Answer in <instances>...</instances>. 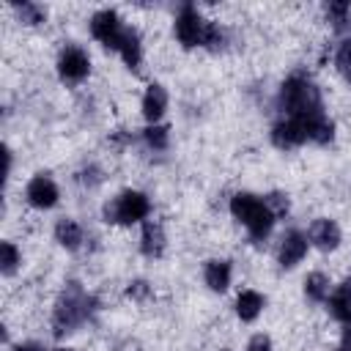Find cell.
<instances>
[{
  "mask_svg": "<svg viewBox=\"0 0 351 351\" xmlns=\"http://www.w3.org/2000/svg\"><path fill=\"white\" fill-rule=\"evenodd\" d=\"M228 44H230V33H228V27H225L222 22H217V19H208L203 49H208V52H222V49H228Z\"/></svg>",
  "mask_w": 351,
  "mask_h": 351,
  "instance_id": "d4e9b609",
  "label": "cell"
},
{
  "mask_svg": "<svg viewBox=\"0 0 351 351\" xmlns=\"http://www.w3.org/2000/svg\"><path fill=\"white\" fill-rule=\"evenodd\" d=\"M11 351H49V348L38 340H19V343H11Z\"/></svg>",
  "mask_w": 351,
  "mask_h": 351,
  "instance_id": "4dcf8cb0",
  "label": "cell"
},
{
  "mask_svg": "<svg viewBox=\"0 0 351 351\" xmlns=\"http://www.w3.org/2000/svg\"><path fill=\"white\" fill-rule=\"evenodd\" d=\"M19 269H22V247L11 239H3L0 241V274L11 280Z\"/></svg>",
  "mask_w": 351,
  "mask_h": 351,
  "instance_id": "603a6c76",
  "label": "cell"
},
{
  "mask_svg": "<svg viewBox=\"0 0 351 351\" xmlns=\"http://www.w3.org/2000/svg\"><path fill=\"white\" fill-rule=\"evenodd\" d=\"M332 351H340V348H332Z\"/></svg>",
  "mask_w": 351,
  "mask_h": 351,
  "instance_id": "836d02e7",
  "label": "cell"
},
{
  "mask_svg": "<svg viewBox=\"0 0 351 351\" xmlns=\"http://www.w3.org/2000/svg\"><path fill=\"white\" fill-rule=\"evenodd\" d=\"M52 239L66 252H80L82 247H88V233L74 217H58L52 225Z\"/></svg>",
  "mask_w": 351,
  "mask_h": 351,
  "instance_id": "5bb4252c",
  "label": "cell"
},
{
  "mask_svg": "<svg viewBox=\"0 0 351 351\" xmlns=\"http://www.w3.org/2000/svg\"><path fill=\"white\" fill-rule=\"evenodd\" d=\"M269 140L277 151H293V148H302L307 143V129H304V121L299 118H277L271 126H269Z\"/></svg>",
  "mask_w": 351,
  "mask_h": 351,
  "instance_id": "30bf717a",
  "label": "cell"
},
{
  "mask_svg": "<svg viewBox=\"0 0 351 351\" xmlns=\"http://www.w3.org/2000/svg\"><path fill=\"white\" fill-rule=\"evenodd\" d=\"M310 252V241H307V233L302 228H288L282 230L280 241H277V266L280 269H296Z\"/></svg>",
  "mask_w": 351,
  "mask_h": 351,
  "instance_id": "9c48e42d",
  "label": "cell"
},
{
  "mask_svg": "<svg viewBox=\"0 0 351 351\" xmlns=\"http://www.w3.org/2000/svg\"><path fill=\"white\" fill-rule=\"evenodd\" d=\"M208 19L195 3H181L173 14V36L181 49H203Z\"/></svg>",
  "mask_w": 351,
  "mask_h": 351,
  "instance_id": "5b68a950",
  "label": "cell"
},
{
  "mask_svg": "<svg viewBox=\"0 0 351 351\" xmlns=\"http://www.w3.org/2000/svg\"><path fill=\"white\" fill-rule=\"evenodd\" d=\"M274 107H277V118H310V115L326 112L321 88L307 71H291L280 82Z\"/></svg>",
  "mask_w": 351,
  "mask_h": 351,
  "instance_id": "7a4b0ae2",
  "label": "cell"
},
{
  "mask_svg": "<svg viewBox=\"0 0 351 351\" xmlns=\"http://www.w3.org/2000/svg\"><path fill=\"white\" fill-rule=\"evenodd\" d=\"M203 285L211 293H225L233 285V261L228 258H208L203 261Z\"/></svg>",
  "mask_w": 351,
  "mask_h": 351,
  "instance_id": "9a60e30c",
  "label": "cell"
},
{
  "mask_svg": "<svg viewBox=\"0 0 351 351\" xmlns=\"http://www.w3.org/2000/svg\"><path fill=\"white\" fill-rule=\"evenodd\" d=\"M55 351H77V348H55Z\"/></svg>",
  "mask_w": 351,
  "mask_h": 351,
  "instance_id": "d6a6232c",
  "label": "cell"
},
{
  "mask_svg": "<svg viewBox=\"0 0 351 351\" xmlns=\"http://www.w3.org/2000/svg\"><path fill=\"white\" fill-rule=\"evenodd\" d=\"M228 211L230 217L247 230L250 241L261 244L271 236L274 225H277V217L269 211V206L263 203V195H255V192H233L230 200H228Z\"/></svg>",
  "mask_w": 351,
  "mask_h": 351,
  "instance_id": "3957f363",
  "label": "cell"
},
{
  "mask_svg": "<svg viewBox=\"0 0 351 351\" xmlns=\"http://www.w3.org/2000/svg\"><path fill=\"white\" fill-rule=\"evenodd\" d=\"M25 203L36 211H49L60 203V186L49 173H33L25 184Z\"/></svg>",
  "mask_w": 351,
  "mask_h": 351,
  "instance_id": "ba28073f",
  "label": "cell"
},
{
  "mask_svg": "<svg viewBox=\"0 0 351 351\" xmlns=\"http://www.w3.org/2000/svg\"><path fill=\"white\" fill-rule=\"evenodd\" d=\"M154 203L148 197V192L143 189H121L112 197H107L101 203V219L107 225H118V228H132V225H143L145 219H151Z\"/></svg>",
  "mask_w": 351,
  "mask_h": 351,
  "instance_id": "277c9868",
  "label": "cell"
},
{
  "mask_svg": "<svg viewBox=\"0 0 351 351\" xmlns=\"http://www.w3.org/2000/svg\"><path fill=\"white\" fill-rule=\"evenodd\" d=\"M123 296H126L129 302L145 304V302L154 296V285H151L145 277H134V280H129V282H126V288H123Z\"/></svg>",
  "mask_w": 351,
  "mask_h": 351,
  "instance_id": "4316f807",
  "label": "cell"
},
{
  "mask_svg": "<svg viewBox=\"0 0 351 351\" xmlns=\"http://www.w3.org/2000/svg\"><path fill=\"white\" fill-rule=\"evenodd\" d=\"M101 310L99 299L85 291V285L80 280H69L63 285V291L58 293L52 313H49V332L55 340H66L71 337L80 326H85L88 321L96 318V313Z\"/></svg>",
  "mask_w": 351,
  "mask_h": 351,
  "instance_id": "6da1fadb",
  "label": "cell"
},
{
  "mask_svg": "<svg viewBox=\"0 0 351 351\" xmlns=\"http://www.w3.org/2000/svg\"><path fill=\"white\" fill-rule=\"evenodd\" d=\"M263 203L269 206V211H271L277 219H285V217L291 214V197H288V192H282V189L266 192V195H263Z\"/></svg>",
  "mask_w": 351,
  "mask_h": 351,
  "instance_id": "83f0119b",
  "label": "cell"
},
{
  "mask_svg": "<svg viewBox=\"0 0 351 351\" xmlns=\"http://www.w3.org/2000/svg\"><path fill=\"white\" fill-rule=\"evenodd\" d=\"M244 351H274V343H271V337H269L266 332H255V335L247 340Z\"/></svg>",
  "mask_w": 351,
  "mask_h": 351,
  "instance_id": "f1b7e54d",
  "label": "cell"
},
{
  "mask_svg": "<svg viewBox=\"0 0 351 351\" xmlns=\"http://www.w3.org/2000/svg\"><path fill=\"white\" fill-rule=\"evenodd\" d=\"M324 16L335 33H346L351 27V3L348 0H329V3H324Z\"/></svg>",
  "mask_w": 351,
  "mask_h": 351,
  "instance_id": "7402d4cb",
  "label": "cell"
},
{
  "mask_svg": "<svg viewBox=\"0 0 351 351\" xmlns=\"http://www.w3.org/2000/svg\"><path fill=\"white\" fill-rule=\"evenodd\" d=\"M110 143H112L115 148H126V145L134 143V134L126 132V129H115V132H110Z\"/></svg>",
  "mask_w": 351,
  "mask_h": 351,
  "instance_id": "f546056e",
  "label": "cell"
},
{
  "mask_svg": "<svg viewBox=\"0 0 351 351\" xmlns=\"http://www.w3.org/2000/svg\"><path fill=\"white\" fill-rule=\"evenodd\" d=\"M93 71V60L88 55L85 47L69 41L58 49V58H55V74L63 85H82Z\"/></svg>",
  "mask_w": 351,
  "mask_h": 351,
  "instance_id": "8992f818",
  "label": "cell"
},
{
  "mask_svg": "<svg viewBox=\"0 0 351 351\" xmlns=\"http://www.w3.org/2000/svg\"><path fill=\"white\" fill-rule=\"evenodd\" d=\"M340 351H351V321L340 324V343H337Z\"/></svg>",
  "mask_w": 351,
  "mask_h": 351,
  "instance_id": "1f68e13d",
  "label": "cell"
},
{
  "mask_svg": "<svg viewBox=\"0 0 351 351\" xmlns=\"http://www.w3.org/2000/svg\"><path fill=\"white\" fill-rule=\"evenodd\" d=\"M140 143L151 154H165L170 148V126L167 123H145L140 129Z\"/></svg>",
  "mask_w": 351,
  "mask_h": 351,
  "instance_id": "44dd1931",
  "label": "cell"
},
{
  "mask_svg": "<svg viewBox=\"0 0 351 351\" xmlns=\"http://www.w3.org/2000/svg\"><path fill=\"white\" fill-rule=\"evenodd\" d=\"M11 11H14L16 22H22L25 27H41L47 22V16H49L47 5H41L36 0H22V3L16 0V3H11Z\"/></svg>",
  "mask_w": 351,
  "mask_h": 351,
  "instance_id": "ffe728a7",
  "label": "cell"
},
{
  "mask_svg": "<svg viewBox=\"0 0 351 351\" xmlns=\"http://www.w3.org/2000/svg\"><path fill=\"white\" fill-rule=\"evenodd\" d=\"M324 307H326L329 318H335L337 324L351 321V274H346V277L332 288V293H329V299H326Z\"/></svg>",
  "mask_w": 351,
  "mask_h": 351,
  "instance_id": "ac0fdd59",
  "label": "cell"
},
{
  "mask_svg": "<svg viewBox=\"0 0 351 351\" xmlns=\"http://www.w3.org/2000/svg\"><path fill=\"white\" fill-rule=\"evenodd\" d=\"M115 55L123 60V66H126L129 71H134V74H140V71H143L145 49H143V36H140V30H137L134 25H129V27H126L123 41H121V47H118V52H115Z\"/></svg>",
  "mask_w": 351,
  "mask_h": 351,
  "instance_id": "2e32d148",
  "label": "cell"
},
{
  "mask_svg": "<svg viewBox=\"0 0 351 351\" xmlns=\"http://www.w3.org/2000/svg\"><path fill=\"white\" fill-rule=\"evenodd\" d=\"M332 280H329V274H324V271H307L304 274V280H302V293H304V299L310 302V304H326V299H329V293H332Z\"/></svg>",
  "mask_w": 351,
  "mask_h": 351,
  "instance_id": "d6986e66",
  "label": "cell"
},
{
  "mask_svg": "<svg viewBox=\"0 0 351 351\" xmlns=\"http://www.w3.org/2000/svg\"><path fill=\"white\" fill-rule=\"evenodd\" d=\"M304 233H307L310 247H315L318 252H335L343 244V230H340L337 219H332V217H315Z\"/></svg>",
  "mask_w": 351,
  "mask_h": 351,
  "instance_id": "8fae6325",
  "label": "cell"
},
{
  "mask_svg": "<svg viewBox=\"0 0 351 351\" xmlns=\"http://www.w3.org/2000/svg\"><path fill=\"white\" fill-rule=\"evenodd\" d=\"M170 110V93L162 82H148L140 96V115L145 123H162Z\"/></svg>",
  "mask_w": 351,
  "mask_h": 351,
  "instance_id": "7c38bea8",
  "label": "cell"
},
{
  "mask_svg": "<svg viewBox=\"0 0 351 351\" xmlns=\"http://www.w3.org/2000/svg\"><path fill=\"white\" fill-rule=\"evenodd\" d=\"M104 170H101V165L99 162H85L77 173H74V181L82 186V189H88V192H93V189H99L101 184H104Z\"/></svg>",
  "mask_w": 351,
  "mask_h": 351,
  "instance_id": "484cf974",
  "label": "cell"
},
{
  "mask_svg": "<svg viewBox=\"0 0 351 351\" xmlns=\"http://www.w3.org/2000/svg\"><path fill=\"white\" fill-rule=\"evenodd\" d=\"M263 310H266V296L255 288H241L233 299V313L241 324H255Z\"/></svg>",
  "mask_w": 351,
  "mask_h": 351,
  "instance_id": "e0dca14e",
  "label": "cell"
},
{
  "mask_svg": "<svg viewBox=\"0 0 351 351\" xmlns=\"http://www.w3.org/2000/svg\"><path fill=\"white\" fill-rule=\"evenodd\" d=\"M137 250L143 258L148 261H159L167 250V233H165V225L159 219H145L140 225V239H137Z\"/></svg>",
  "mask_w": 351,
  "mask_h": 351,
  "instance_id": "4fadbf2b",
  "label": "cell"
},
{
  "mask_svg": "<svg viewBox=\"0 0 351 351\" xmlns=\"http://www.w3.org/2000/svg\"><path fill=\"white\" fill-rule=\"evenodd\" d=\"M332 66H335L337 77H340L346 85H351V36H343V38L335 44Z\"/></svg>",
  "mask_w": 351,
  "mask_h": 351,
  "instance_id": "cb8c5ba5",
  "label": "cell"
},
{
  "mask_svg": "<svg viewBox=\"0 0 351 351\" xmlns=\"http://www.w3.org/2000/svg\"><path fill=\"white\" fill-rule=\"evenodd\" d=\"M129 22H123V16L115 11V8H99L90 14L88 19V33L96 44H101L104 49L110 52H118L121 41H123V33H126Z\"/></svg>",
  "mask_w": 351,
  "mask_h": 351,
  "instance_id": "52a82bcc",
  "label": "cell"
}]
</instances>
